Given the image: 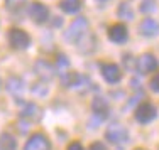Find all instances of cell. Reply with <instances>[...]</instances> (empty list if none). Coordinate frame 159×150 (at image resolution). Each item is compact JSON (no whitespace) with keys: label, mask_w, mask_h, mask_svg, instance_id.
I'll list each match as a JSON object with an SVG mask.
<instances>
[{"label":"cell","mask_w":159,"mask_h":150,"mask_svg":"<svg viewBox=\"0 0 159 150\" xmlns=\"http://www.w3.org/2000/svg\"><path fill=\"white\" fill-rule=\"evenodd\" d=\"M34 71H36L37 76L41 78V81H49V79L54 78V67L49 64L48 61H43V59H39V61L36 62Z\"/></svg>","instance_id":"8fae6325"},{"label":"cell","mask_w":159,"mask_h":150,"mask_svg":"<svg viewBox=\"0 0 159 150\" xmlns=\"http://www.w3.org/2000/svg\"><path fill=\"white\" fill-rule=\"evenodd\" d=\"M117 14H119L120 19H125V20H132V19H134V10L130 9V5H129L127 2H122V3H120Z\"/></svg>","instance_id":"e0dca14e"},{"label":"cell","mask_w":159,"mask_h":150,"mask_svg":"<svg viewBox=\"0 0 159 150\" xmlns=\"http://www.w3.org/2000/svg\"><path fill=\"white\" fill-rule=\"evenodd\" d=\"M139 32L146 37H154L159 34V24L152 17H146L141 24H139Z\"/></svg>","instance_id":"7c38bea8"},{"label":"cell","mask_w":159,"mask_h":150,"mask_svg":"<svg viewBox=\"0 0 159 150\" xmlns=\"http://www.w3.org/2000/svg\"><path fill=\"white\" fill-rule=\"evenodd\" d=\"M17 140L14 138V135L10 133H2L0 135V150H16Z\"/></svg>","instance_id":"2e32d148"},{"label":"cell","mask_w":159,"mask_h":150,"mask_svg":"<svg viewBox=\"0 0 159 150\" xmlns=\"http://www.w3.org/2000/svg\"><path fill=\"white\" fill-rule=\"evenodd\" d=\"M92 108L93 111H95L97 115H102V118L107 117V111H108V103L105 98H102V96H97V98H93L92 101Z\"/></svg>","instance_id":"9a60e30c"},{"label":"cell","mask_w":159,"mask_h":150,"mask_svg":"<svg viewBox=\"0 0 159 150\" xmlns=\"http://www.w3.org/2000/svg\"><path fill=\"white\" fill-rule=\"evenodd\" d=\"M135 150H144V148H135Z\"/></svg>","instance_id":"d4e9b609"},{"label":"cell","mask_w":159,"mask_h":150,"mask_svg":"<svg viewBox=\"0 0 159 150\" xmlns=\"http://www.w3.org/2000/svg\"><path fill=\"white\" fill-rule=\"evenodd\" d=\"M56 66H58V71H59V73H63V69H66V67L70 66V61H68V58H66L64 54H58Z\"/></svg>","instance_id":"ffe728a7"},{"label":"cell","mask_w":159,"mask_h":150,"mask_svg":"<svg viewBox=\"0 0 159 150\" xmlns=\"http://www.w3.org/2000/svg\"><path fill=\"white\" fill-rule=\"evenodd\" d=\"M5 88L12 93L14 98H22V91H24V83H22L19 78H9L5 83Z\"/></svg>","instance_id":"4fadbf2b"},{"label":"cell","mask_w":159,"mask_h":150,"mask_svg":"<svg viewBox=\"0 0 159 150\" xmlns=\"http://www.w3.org/2000/svg\"><path fill=\"white\" fill-rule=\"evenodd\" d=\"M86 31H88V20H86V17L80 15L70 24L68 31L64 32V39H66L68 42H71V44H76L86 34Z\"/></svg>","instance_id":"6da1fadb"},{"label":"cell","mask_w":159,"mask_h":150,"mask_svg":"<svg viewBox=\"0 0 159 150\" xmlns=\"http://www.w3.org/2000/svg\"><path fill=\"white\" fill-rule=\"evenodd\" d=\"M107 36L113 44H124V42H127V39H129V31H127L125 24H120L119 22V24H113L108 27Z\"/></svg>","instance_id":"9c48e42d"},{"label":"cell","mask_w":159,"mask_h":150,"mask_svg":"<svg viewBox=\"0 0 159 150\" xmlns=\"http://www.w3.org/2000/svg\"><path fill=\"white\" fill-rule=\"evenodd\" d=\"M27 14L36 24H44V22L49 20V7L44 5L43 2H37V0L36 2H31Z\"/></svg>","instance_id":"5b68a950"},{"label":"cell","mask_w":159,"mask_h":150,"mask_svg":"<svg viewBox=\"0 0 159 150\" xmlns=\"http://www.w3.org/2000/svg\"><path fill=\"white\" fill-rule=\"evenodd\" d=\"M24 150H51V142H49V138L44 133L36 132L27 138Z\"/></svg>","instance_id":"8992f818"},{"label":"cell","mask_w":159,"mask_h":150,"mask_svg":"<svg viewBox=\"0 0 159 150\" xmlns=\"http://www.w3.org/2000/svg\"><path fill=\"white\" fill-rule=\"evenodd\" d=\"M7 41H9L10 47L16 51H24L31 46V36L24 31V29L19 27H12L9 29V34H7Z\"/></svg>","instance_id":"7a4b0ae2"},{"label":"cell","mask_w":159,"mask_h":150,"mask_svg":"<svg viewBox=\"0 0 159 150\" xmlns=\"http://www.w3.org/2000/svg\"><path fill=\"white\" fill-rule=\"evenodd\" d=\"M41 115H43V111L36 103H27L20 111V122H24L25 125H32L41 120Z\"/></svg>","instance_id":"ba28073f"},{"label":"cell","mask_w":159,"mask_h":150,"mask_svg":"<svg viewBox=\"0 0 159 150\" xmlns=\"http://www.w3.org/2000/svg\"><path fill=\"white\" fill-rule=\"evenodd\" d=\"M156 67H157V59L151 52H144L141 58L137 59V69L142 74L152 73V71H156Z\"/></svg>","instance_id":"30bf717a"},{"label":"cell","mask_w":159,"mask_h":150,"mask_svg":"<svg viewBox=\"0 0 159 150\" xmlns=\"http://www.w3.org/2000/svg\"><path fill=\"white\" fill-rule=\"evenodd\" d=\"M25 2H27V0H5V9L12 14H17L24 9Z\"/></svg>","instance_id":"ac0fdd59"},{"label":"cell","mask_w":159,"mask_h":150,"mask_svg":"<svg viewBox=\"0 0 159 150\" xmlns=\"http://www.w3.org/2000/svg\"><path fill=\"white\" fill-rule=\"evenodd\" d=\"M149 86H151V89H152V91L159 93V71H157L156 74H154L152 78H151V83H149Z\"/></svg>","instance_id":"44dd1931"},{"label":"cell","mask_w":159,"mask_h":150,"mask_svg":"<svg viewBox=\"0 0 159 150\" xmlns=\"http://www.w3.org/2000/svg\"><path fill=\"white\" fill-rule=\"evenodd\" d=\"M156 10V0H142L141 3V12L144 14H151Z\"/></svg>","instance_id":"d6986e66"},{"label":"cell","mask_w":159,"mask_h":150,"mask_svg":"<svg viewBox=\"0 0 159 150\" xmlns=\"http://www.w3.org/2000/svg\"><path fill=\"white\" fill-rule=\"evenodd\" d=\"M66 150H85V148H83V145L80 144V142H71Z\"/></svg>","instance_id":"603a6c76"},{"label":"cell","mask_w":159,"mask_h":150,"mask_svg":"<svg viewBox=\"0 0 159 150\" xmlns=\"http://www.w3.org/2000/svg\"><path fill=\"white\" fill-rule=\"evenodd\" d=\"M88 150H108L107 147H105L103 144H102V142H93L92 145H90V148Z\"/></svg>","instance_id":"7402d4cb"},{"label":"cell","mask_w":159,"mask_h":150,"mask_svg":"<svg viewBox=\"0 0 159 150\" xmlns=\"http://www.w3.org/2000/svg\"><path fill=\"white\" fill-rule=\"evenodd\" d=\"M59 9L64 14H76L81 9V0H59Z\"/></svg>","instance_id":"5bb4252c"},{"label":"cell","mask_w":159,"mask_h":150,"mask_svg":"<svg viewBox=\"0 0 159 150\" xmlns=\"http://www.w3.org/2000/svg\"><path fill=\"white\" fill-rule=\"evenodd\" d=\"M105 138L110 144L122 145V144H127L129 142V132H127L125 126L120 125V123H112L107 128V132H105Z\"/></svg>","instance_id":"3957f363"},{"label":"cell","mask_w":159,"mask_h":150,"mask_svg":"<svg viewBox=\"0 0 159 150\" xmlns=\"http://www.w3.org/2000/svg\"><path fill=\"white\" fill-rule=\"evenodd\" d=\"M98 2H102V3H103V2H108V0H98Z\"/></svg>","instance_id":"cb8c5ba5"},{"label":"cell","mask_w":159,"mask_h":150,"mask_svg":"<svg viewBox=\"0 0 159 150\" xmlns=\"http://www.w3.org/2000/svg\"><path fill=\"white\" fill-rule=\"evenodd\" d=\"M156 117H157V110L152 103H149V101H144V103H141L135 108V120H137L139 123H142V125L152 122Z\"/></svg>","instance_id":"277c9868"},{"label":"cell","mask_w":159,"mask_h":150,"mask_svg":"<svg viewBox=\"0 0 159 150\" xmlns=\"http://www.w3.org/2000/svg\"><path fill=\"white\" fill-rule=\"evenodd\" d=\"M100 73L103 76V79L110 84H115L122 79V71H120V67L117 64H113V62H102Z\"/></svg>","instance_id":"52a82bcc"}]
</instances>
